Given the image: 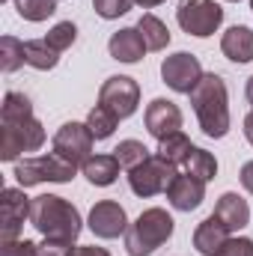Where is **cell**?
Instances as JSON below:
<instances>
[{
    "label": "cell",
    "mask_w": 253,
    "mask_h": 256,
    "mask_svg": "<svg viewBox=\"0 0 253 256\" xmlns=\"http://www.w3.org/2000/svg\"><path fill=\"white\" fill-rule=\"evenodd\" d=\"M30 224L33 230L48 238V242H66V244H74L80 230H84V220H80V212L63 200L57 194H42V196H33L30 202Z\"/></svg>",
    "instance_id": "6da1fadb"
},
{
    "label": "cell",
    "mask_w": 253,
    "mask_h": 256,
    "mask_svg": "<svg viewBox=\"0 0 253 256\" xmlns=\"http://www.w3.org/2000/svg\"><path fill=\"white\" fill-rule=\"evenodd\" d=\"M190 104L206 137L220 140L230 134V96L220 74H202L200 84L190 90Z\"/></svg>",
    "instance_id": "7a4b0ae2"
},
{
    "label": "cell",
    "mask_w": 253,
    "mask_h": 256,
    "mask_svg": "<svg viewBox=\"0 0 253 256\" xmlns=\"http://www.w3.org/2000/svg\"><path fill=\"white\" fill-rule=\"evenodd\" d=\"M170 236H173V218L167 214V208H146L128 226L126 250L128 256H149L155 254Z\"/></svg>",
    "instance_id": "3957f363"
},
{
    "label": "cell",
    "mask_w": 253,
    "mask_h": 256,
    "mask_svg": "<svg viewBox=\"0 0 253 256\" xmlns=\"http://www.w3.org/2000/svg\"><path fill=\"white\" fill-rule=\"evenodd\" d=\"M45 143V128L36 116L0 120V161H15L21 152H36Z\"/></svg>",
    "instance_id": "277c9868"
},
{
    "label": "cell",
    "mask_w": 253,
    "mask_h": 256,
    "mask_svg": "<svg viewBox=\"0 0 253 256\" xmlns=\"http://www.w3.org/2000/svg\"><path fill=\"white\" fill-rule=\"evenodd\" d=\"M74 173H78L74 164H68L57 152H48V155H36V158L18 161L12 176L18 179L21 188H33V185H42V182H72Z\"/></svg>",
    "instance_id": "5b68a950"
},
{
    "label": "cell",
    "mask_w": 253,
    "mask_h": 256,
    "mask_svg": "<svg viewBox=\"0 0 253 256\" xmlns=\"http://www.w3.org/2000/svg\"><path fill=\"white\" fill-rule=\"evenodd\" d=\"M176 176H179L176 164L164 161L161 155H149L143 164L128 170V185L137 196H155V194H167Z\"/></svg>",
    "instance_id": "8992f818"
},
{
    "label": "cell",
    "mask_w": 253,
    "mask_h": 256,
    "mask_svg": "<svg viewBox=\"0 0 253 256\" xmlns=\"http://www.w3.org/2000/svg\"><path fill=\"white\" fill-rule=\"evenodd\" d=\"M176 21L188 36L206 39L224 24V9L214 0H182L176 9Z\"/></svg>",
    "instance_id": "52a82bcc"
},
{
    "label": "cell",
    "mask_w": 253,
    "mask_h": 256,
    "mask_svg": "<svg viewBox=\"0 0 253 256\" xmlns=\"http://www.w3.org/2000/svg\"><path fill=\"white\" fill-rule=\"evenodd\" d=\"M92 143H96V137L86 128V122H66L54 134V152L74 167H84L92 158Z\"/></svg>",
    "instance_id": "ba28073f"
},
{
    "label": "cell",
    "mask_w": 253,
    "mask_h": 256,
    "mask_svg": "<svg viewBox=\"0 0 253 256\" xmlns=\"http://www.w3.org/2000/svg\"><path fill=\"white\" fill-rule=\"evenodd\" d=\"M98 104H104L108 110H114L120 120H128L137 110V104H140V86H137V80L128 78V74L108 78L102 84V90H98Z\"/></svg>",
    "instance_id": "9c48e42d"
},
{
    "label": "cell",
    "mask_w": 253,
    "mask_h": 256,
    "mask_svg": "<svg viewBox=\"0 0 253 256\" xmlns=\"http://www.w3.org/2000/svg\"><path fill=\"white\" fill-rule=\"evenodd\" d=\"M30 202L21 188H3L0 194V238L15 242L24 230V220H30Z\"/></svg>",
    "instance_id": "30bf717a"
},
{
    "label": "cell",
    "mask_w": 253,
    "mask_h": 256,
    "mask_svg": "<svg viewBox=\"0 0 253 256\" xmlns=\"http://www.w3.org/2000/svg\"><path fill=\"white\" fill-rule=\"evenodd\" d=\"M161 78H164V84L173 90V92H182V96H190V90L200 84V78H202V66L200 60L188 54V51H179V54H173V57H164V63H161Z\"/></svg>",
    "instance_id": "8fae6325"
},
{
    "label": "cell",
    "mask_w": 253,
    "mask_h": 256,
    "mask_svg": "<svg viewBox=\"0 0 253 256\" xmlns=\"http://www.w3.org/2000/svg\"><path fill=\"white\" fill-rule=\"evenodd\" d=\"M90 230L98 236V238H120L128 232V218L126 208L114 200H102L92 206L90 212Z\"/></svg>",
    "instance_id": "7c38bea8"
},
{
    "label": "cell",
    "mask_w": 253,
    "mask_h": 256,
    "mask_svg": "<svg viewBox=\"0 0 253 256\" xmlns=\"http://www.w3.org/2000/svg\"><path fill=\"white\" fill-rule=\"evenodd\" d=\"M146 128H149V134L155 140H164V137L182 131V110H179V104H173L167 98L149 102V108H146Z\"/></svg>",
    "instance_id": "4fadbf2b"
},
{
    "label": "cell",
    "mask_w": 253,
    "mask_h": 256,
    "mask_svg": "<svg viewBox=\"0 0 253 256\" xmlns=\"http://www.w3.org/2000/svg\"><path fill=\"white\" fill-rule=\"evenodd\" d=\"M167 200L176 212H194L200 208V202L206 200V182L194 179L188 173H179L173 179V185L167 188Z\"/></svg>",
    "instance_id": "5bb4252c"
},
{
    "label": "cell",
    "mask_w": 253,
    "mask_h": 256,
    "mask_svg": "<svg viewBox=\"0 0 253 256\" xmlns=\"http://www.w3.org/2000/svg\"><path fill=\"white\" fill-rule=\"evenodd\" d=\"M230 242V230L218 214H208L196 230H194V248L202 256H218L220 248Z\"/></svg>",
    "instance_id": "9a60e30c"
},
{
    "label": "cell",
    "mask_w": 253,
    "mask_h": 256,
    "mask_svg": "<svg viewBox=\"0 0 253 256\" xmlns=\"http://www.w3.org/2000/svg\"><path fill=\"white\" fill-rule=\"evenodd\" d=\"M108 51H110V57L120 60V63H140L149 48H146V42H143V36H140L137 27H122V30H116V33L110 36Z\"/></svg>",
    "instance_id": "2e32d148"
},
{
    "label": "cell",
    "mask_w": 253,
    "mask_h": 256,
    "mask_svg": "<svg viewBox=\"0 0 253 256\" xmlns=\"http://www.w3.org/2000/svg\"><path fill=\"white\" fill-rule=\"evenodd\" d=\"M214 214L226 224V230H230V232L244 230V226L250 224V206H248V200H242L238 194H232V191L224 194V196L218 200Z\"/></svg>",
    "instance_id": "e0dca14e"
},
{
    "label": "cell",
    "mask_w": 253,
    "mask_h": 256,
    "mask_svg": "<svg viewBox=\"0 0 253 256\" xmlns=\"http://www.w3.org/2000/svg\"><path fill=\"white\" fill-rule=\"evenodd\" d=\"M220 51L232 63H250L253 60V30L250 27H230L220 39Z\"/></svg>",
    "instance_id": "ac0fdd59"
},
{
    "label": "cell",
    "mask_w": 253,
    "mask_h": 256,
    "mask_svg": "<svg viewBox=\"0 0 253 256\" xmlns=\"http://www.w3.org/2000/svg\"><path fill=\"white\" fill-rule=\"evenodd\" d=\"M120 167L122 164L116 161V155H96V158H90L84 164V176L96 188H108V185H114L120 179Z\"/></svg>",
    "instance_id": "d6986e66"
},
{
    "label": "cell",
    "mask_w": 253,
    "mask_h": 256,
    "mask_svg": "<svg viewBox=\"0 0 253 256\" xmlns=\"http://www.w3.org/2000/svg\"><path fill=\"white\" fill-rule=\"evenodd\" d=\"M137 30H140V36H143V42H146L149 51H164V48L170 45V30H167V24H164L158 15H152V12H146V15L137 21Z\"/></svg>",
    "instance_id": "ffe728a7"
},
{
    "label": "cell",
    "mask_w": 253,
    "mask_h": 256,
    "mask_svg": "<svg viewBox=\"0 0 253 256\" xmlns=\"http://www.w3.org/2000/svg\"><path fill=\"white\" fill-rule=\"evenodd\" d=\"M190 149H194V143L188 140V134H185V131H176V134H170V137L158 140V152H155V155H161L164 161H170V164L182 167V164L188 161Z\"/></svg>",
    "instance_id": "44dd1931"
},
{
    "label": "cell",
    "mask_w": 253,
    "mask_h": 256,
    "mask_svg": "<svg viewBox=\"0 0 253 256\" xmlns=\"http://www.w3.org/2000/svg\"><path fill=\"white\" fill-rule=\"evenodd\" d=\"M185 167V173L194 176V179H200V182H212L214 176H218V161H214V155L212 152H206V149H200V146H194L188 155V161L182 164Z\"/></svg>",
    "instance_id": "7402d4cb"
},
{
    "label": "cell",
    "mask_w": 253,
    "mask_h": 256,
    "mask_svg": "<svg viewBox=\"0 0 253 256\" xmlns=\"http://www.w3.org/2000/svg\"><path fill=\"white\" fill-rule=\"evenodd\" d=\"M24 57H27V66L39 68V72H48V68L57 66L60 51H54L45 39H27L24 42Z\"/></svg>",
    "instance_id": "603a6c76"
},
{
    "label": "cell",
    "mask_w": 253,
    "mask_h": 256,
    "mask_svg": "<svg viewBox=\"0 0 253 256\" xmlns=\"http://www.w3.org/2000/svg\"><path fill=\"white\" fill-rule=\"evenodd\" d=\"M116 122H120V116H116L114 110H108L104 104H96V108L90 110V116H86V128L92 131L96 140H108V137L116 131Z\"/></svg>",
    "instance_id": "cb8c5ba5"
},
{
    "label": "cell",
    "mask_w": 253,
    "mask_h": 256,
    "mask_svg": "<svg viewBox=\"0 0 253 256\" xmlns=\"http://www.w3.org/2000/svg\"><path fill=\"white\" fill-rule=\"evenodd\" d=\"M27 63L24 57V42H18L15 36H3L0 39V68L3 72H15Z\"/></svg>",
    "instance_id": "d4e9b609"
},
{
    "label": "cell",
    "mask_w": 253,
    "mask_h": 256,
    "mask_svg": "<svg viewBox=\"0 0 253 256\" xmlns=\"http://www.w3.org/2000/svg\"><path fill=\"white\" fill-rule=\"evenodd\" d=\"M15 9L24 21H48L57 12V0H15Z\"/></svg>",
    "instance_id": "484cf974"
},
{
    "label": "cell",
    "mask_w": 253,
    "mask_h": 256,
    "mask_svg": "<svg viewBox=\"0 0 253 256\" xmlns=\"http://www.w3.org/2000/svg\"><path fill=\"white\" fill-rule=\"evenodd\" d=\"M114 155H116V161H120L126 170H134V167H137V164H143L152 152H149L140 140H122V143L114 149Z\"/></svg>",
    "instance_id": "4316f807"
},
{
    "label": "cell",
    "mask_w": 253,
    "mask_h": 256,
    "mask_svg": "<svg viewBox=\"0 0 253 256\" xmlns=\"http://www.w3.org/2000/svg\"><path fill=\"white\" fill-rule=\"evenodd\" d=\"M33 116V104L24 92H6L3 96V108H0V120H24Z\"/></svg>",
    "instance_id": "83f0119b"
},
{
    "label": "cell",
    "mask_w": 253,
    "mask_h": 256,
    "mask_svg": "<svg viewBox=\"0 0 253 256\" xmlns=\"http://www.w3.org/2000/svg\"><path fill=\"white\" fill-rule=\"evenodd\" d=\"M74 39H78V27H74L72 21H60V24H54V27L48 30V36H45V42H48L54 51H60V54L74 45Z\"/></svg>",
    "instance_id": "f1b7e54d"
},
{
    "label": "cell",
    "mask_w": 253,
    "mask_h": 256,
    "mask_svg": "<svg viewBox=\"0 0 253 256\" xmlns=\"http://www.w3.org/2000/svg\"><path fill=\"white\" fill-rule=\"evenodd\" d=\"M131 3L134 0H92V6H96V12L102 15V18H120V15H126L128 9H131Z\"/></svg>",
    "instance_id": "f546056e"
},
{
    "label": "cell",
    "mask_w": 253,
    "mask_h": 256,
    "mask_svg": "<svg viewBox=\"0 0 253 256\" xmlns=\"http://www.w3.org/2000/svg\"><path fill=\"white\" fill-rule=\"evenodd\" d=\"M0 256H39V244L27 242V238H15V242H3Z\"/></svg>",
    "instance_id": "4dcf8cb0"
},
{
    "label": "cell",
    "mask_w": 253,
    "mask_h": 256,
    "mask_svg": "<svg viewBox=\"0 0 253 256\" xmlns=\"http://www.w3.org/2000/svg\"><path fill=\"white\" fill-rule=\"evenodd\" d=\"M218 256H253V238H232L220 248Z\"/></svg>",
    "instance_id": "1f68e13d"
},
{
    "label": "cell",
    "mask_w": 253,
    "mask_h": 256,
    "mask_svg": "<svg viewBox=\"0 0 253 256\" xmlns=\"http://www.w3.org/2000/svg\"><path fill=\"white\" fill-rule=\"evenodd\" d=\"M72 244H66V242H48L45 238V244H39V256H72Z\"/></svg>",
    "instance_id": "d6a6232c"
},
{
    "label": "cell",
    "mask_w": 253,
    "mask_h": 256,
    "mask_svg": "<svg viewBox=\"0 0 253 256\" xmlns=\"http://www.w3.org/2000/svg\"><path fill=\"white\" fill-rule=\"evenodd\" d=\"M72 256H110L104 248H96V244H86V248H74Z\"/></svg>",
    "instance_id": "836d02e7"
},
{
    "label": "cell",
    "mask_w": 253,
    "mask_h": 256,
    "mask_svg": "<svg viewBox=\"0 0 253 256\" xmlns=\"http://www.w3.org/2000/svg\"><path fill=\"white\" fill-rule=\"evenodd\" d=\"M242 185L253 194V161H248V164L242 167Z\"/></svg>",
    "instance_id": "e575fe53"
},
{
    "label": "cell",
    "mask_w": 253,
    "mask_h": 256,
    "mask_svg": "<svg viewBox=\"0 0 253 256\" xmlns=\"http://www.w3.org/2000/svg\"><path fill=\"white\" fill-rule=\"evenodd\" d=\"M244 137H248V143L253 146V110L244 116Z\"/></svg>",
    "instance_id": "d590c367"
},
{
    "label": "cell",
    "mask_w": 253,
    "mask_h": 256,
    "mask_svg": "<svg viewBox=\"0 0 253 256\" xmlns=\"http://www.w3.org/2000/svg\"><path fill=\"white\" fill-rule=\"evenodd\" d=\"M137 6H143V9H152V6H158V3H164V0H134Z\"/></svg>",
    "instance_id": "8d00e7d4"
},
{
    "label": "cell",
    "mask_w": 253,
    "mask_h": 256,
    "mask_svg": "<svg viewBox=\"0 0 253 256\" xmlns=\"http://www.w3.org/2000/svg\"><path fill=\"white\" fill-rule=\"evenodd\" d=\"M244 96H248V102L253 104V74L248 78V86H244Z\"/></svg>",
    "instance_id": "74e56055"
},
{
    "label": "cell",
    "mask_w": 253,
    "mask_h": 256,
    "mask_svg": "<svg viewBox=\"0 0 253 256\" xmlns=\"http://www.w3.org/2000/svg\"><path fill=\"white\" fill-rule=\"evenodd\" d=\"M226 3H238V0H226Z\"/></svg>",
    "instance_id": "f35d334b"
},
{
    "label": "cell",
    "mask_w": 253,
    "mask_h": 256,
    "mask_svg": "<svg viewBox=\"0 0 253 256\" xmlns=\"http://www.w3.org/2000/svg\"><path fill=\"white\" fill-rule=\"evenodd\" d=\"M250 9H253V0H250Z\"/></svg>",
    "instance_id": "ab89813d"
},
{
    "label": "cell",
    "mask_w": 253,
    "mask_h": 256,
    "mask_svg": "<svg viewBox=\"0 0 253 256\" xmlns=\"http://www.w3.org/2000/svg\"><path fill=\"white\" fill-rule=\"evenodd\" d=\"M0 3H3V0H0Z\"/></svg>",
    "instance_id": "60d3db41"
}]
</instances>
